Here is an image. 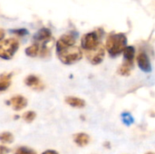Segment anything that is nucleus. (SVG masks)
<instances>
[{"label": "nucleus", "instance_id": "nucleus-1", "mask_svg": "<svg viewBox=\"0 0 155 154\" xmlns=\"http://www.w3.org/2000/svg\"><path fill=\"white\" fill-rule=\"evenodd\" d=\"M55 47L57 57L64 64H73L80 61L83 57L81 49L75 45H66L58 40L56 42Z\"/></svg>", "mask_w": 155, "mask_h": 154}, {"label": "nucleus", "instance_id": "nucleus-2", "mask_svg": "<svg viewBox=\"0 0 155 154\" xmlns=\"http://www.w3.org/2000/svg\"><path fill=\"white\" fill-rule=\"evenodd\" d=\"M127 44V38L123 34H111L106 41V50L112 57H115L119 55L122 52H124V48Z\"/></svg>", "mask_w": 155, "mask_h": 154}, {"label": "nucleus", "instance_id": "nucleus-3", "mask_svg": "<svg viewBox=\"0 0 155 154\" xmlns=\"http://www.w3.org/2000/svg\"><path fill=\"white\" fill-rule=\"evenodd\" d=\"M19 48V43L15 38H8L0 42V58L10 60Z\"/></svg>", "mask_w": 155, "mask_h": 154}, {"label": "nucleus", "instance_id": "nucleus-4", "mask_svg": "<svg viewBox=\"0 0 155 154\" xmlns=\"http://www.w3.org/2000/svg\"><path fill=\"white\" fill-rule=\"evenodd\" d=\"M99 36L95 32L85 34L81 40V46L86 52L94 50L99 45Z\"/></svg>", "mask_w": 155, "mask_h": 154}, {"label": "nucleus", "instance_id": "nucleus-5", "mask_svg": "<svg viewBox=\"0 0 155 154\" xmlns=\"http://www.w3.org/2000/svg\"><path fill=\"white\" fill-rule=\"evenodd\" d=\"M86 57L92 64H99L103 62L104 57V48L99 44L96 48L86 52Z\"/></svg>", "mask_w": 155, "mask_h": 154}, {"label": "nucleus", "instance_id": "nucleus-6", "mask_svg": "<svg viewBox=\"0 0 155 154\" xmlns=\"http://www.w3.org/2000/svg\"><path fill=\"white\" fill-rule=\"evenodd\" d=\"M25 84L28 87H31L32 89L37 90V91H41L45 87V85L42 84L40 79L35 74H30L26 76V78L25 79Z\"/></svg>", "mask_w": 155, "mask_h": 154}, {"label": "nucleus", "instance_id": "nucleus-7", "mask_svg": "<svg viewBox=\"0 0 155 154\" xmlns=\"http://www.w3.org/2000/svg\"><path fill=\"white\" fill-rule=\"evenodd\" d=\"M8 104H11L15 111H20L26 107L27 100L22 95H15L9 100Z\"/></svg>", "mask_w": 155, "mask_h": 154}, {"label": "nucleus", "instance_id": "nucleus-8", "mask_svg": "<svg viewBox=\"0 0 155 154\" xmlns=\"http://www.w3.org/2000/svg\"><path fill=\"white\" fill-rule=\"evenodd\" d=\"M137 64L142 71H143L145 73L151 72V70H152L151 63H150L148 55L144 52H142L139 54V55L137 57Z\"/></svg>", "mask_w": 155, "mask_h": 154}, {"label": "nucleus", "instance_id": "nucleus-9", "mask_svg": "<svg viewBox=\"0 0 155 154\" xmlns=\"http://www.w3.org/2000/svg\"><path fill=\"white\" fill-rule=\"evenodd\" d=\"M52 37V32L50 29L44 27L41 28L35 35H34V40L37 42H45L49 40Z\"/></svg>", "mask_w": 155, "mask_h": 154}, {"label": "nucleus", "instance_id": "nucleus-10", "mask_svg": "<svg viewBox=\"0 0 155 154\" xmlns=\"http://www.w3.org/2000/svg\"><path fill=\"white\" fill-rule=\"evenodd\" d=\"M12 73H5L0 74V92H5L9 88L12 82Z\"/></svg>", "mask_w": 155, "mask_h": 154}, {"label": "nucleus", "instance_id": "nucleus-11", "mask_svg": "<svg viewBox=\"0 0 155 154\" xmlns=\"http://www.w3.org/2000/svg\"><path fill=\"white\" fill-rule=\"evenodd\" d=\"M65 102L67 104L74 108H83L85 106V102L83 99L74 97V96H67L65 98Z\"/></svg>", "mask_w": 155, "mask_h": 154}, {"label": "nucleus", "instance_id": "nucleus-12", "mask_svg": "<svg viewBox=\"0 0 155 154\" xmlns=\"http://www.w3.org/2000/svg\"><path fill=\"white\" fill-rule=\"evenodd\" d=\"M90 142V137L88 134L84 133H80L74 135V143L81 147H84L85 145H87Z\"/></svg>", "mask_w": 155, "mask_h": 154}, {"label": "nucleus", "instance_id": "nucleus-13", "mask_svg": "<svg viewBox=\"0 0 155 154\" xmlns=\"http://www.w3.org/2000/svg\"><path fill=\"white\" fill-rule=\"evenodd\" d=\"M134 54L135 50L133 46H126L124 50V62L134 64Z\"/></svg>", "mask_w": 155, "mask_h": 154}, {"label": "nucleus", "instance_id": "nucleus-14", "mask_svg": "<svg viewBox=\"0 0 155 154\" xmlns=\"http://www.w3.org/2000/svg\"><path fill=\"white\" fill-rule=\"evenodd\" d=\"M39 52H40V47L38 44H33L32 45L26 47L25 50V54L29 57H36Z\"/></svg>", "mask_w": 155, "mask_h": 154}, {"label": "nucleus", "instance_id": "nucleus-15", "mask_svg": "<svg viewBox=\"0 0 155 154\" xmlns=\"http://www.w3.org/2000/svg\"><path fill=\"white\" fill-rule=\"evenodd\" d=\"M0 142L3 143H12L14 142V135L9 132L0 133Z\"/></svg>", "mask_w": 155, "mask_h": 154}, {"label": "nucleus", "instance_id": "nucleus-16", "mask_svg": "<svg viewBox=\"0 0 155 154\" xmlns=\"http://www.w3.org/2000/svg\"><path fill=\"white\" fill-rule=\"evenodd\" d=\"M133 65H134V64L124 62L123 64V65L121 66V68L119 69L120 74H123V75H128L130 74V72H131V69L133 68Z\"/></svg>", "mask_w": 155, "mask_h": 154}, {"label": "nucleus", "instance_id": "nucleus-17", "mask_svg": "<svg viewBox=\"0 0 155 154\" xmlns=\"http://www.w3.org/2000/svg\"><path fill=\"white\" fill-rule=\"evenodd\" d=\"M36 117V113L33 111H28V112H25L24 114H23V119L26 122V123H32Z\"/></svg>", "mask_w": 155, "mask_h": 154}, {"label": "nucleus", "instance_id": "nucleus-18", "mask_svg": "<svg viewBox=\"0 0 155 154\" xmlns=\"http://www.w3.org/2000/svg\"><path fill=\"white\" fill-rule=\"evenodd\" d=\"M15 154H36V152L34 150H32V149H30L28 147L22 146V147H19L15 151Z\"/></svg>", "mask_w": 155, "mask_h": 154}, {"label": "nucleus", "instance_id": "nucleus-19", "mask_svg": "<svg viewBox=\"0 0 155 154\" xmlns=\"http://www.w3.org/2000/svg\"><path fill=\"white\" fill-rule=\"evenodd\" d=\"M12 33H14L16 35L19 36H25L26 34H28V30L25 28H19V29H15V30H11Z\"/></svg>", "mask_w": 155, "mask_h": 154}, {"label": "nucleus", "instance_id": "nucleus-20", "mask_svg": "<svg viewBox=\"0 0 155 154\" xmlns=\"http://www.w3.org/2000/svg\"><path fill=\"white\" fill-rule=\"evenodd\" d=\"M123 121L126 125H130L134 122V119L132 118V116L129 113H124L123 114Z\"/></svg>", "mask_w": 155, "mask_h": 154}, {"label": "nucleus", "instance_id": "nucleus-21", "mask_svg": "<svg viewBox=\"0 0 155 154\" xmlns=\"http://www.w3.org/2000/svg\"><path fill=\"white\" fill-rule=\"evenodd\" d=\"M10 152V149L4 146V145H0V154H5L8 153Z\"/></svg>", "mask_w": 155, "mask_h": 154}, {"label": "nucleus", "instance_id": "nucleus-22", "mask_svg": "<svg viewBox=\"0 0 155 154\" xmlns=\"http://www.w3.org/2000/svg\"><path fill=\"white\" fill-rule=\"evenodd\" d=\"M42 154H59L57 152H55V151H54V150H46V151H45Z\"/></svg>", "mask_w": 155, "mask_h": 154}, {"label": "nucleus", "instance_id": "nucleus-23", "mask_svg": "<svg viewBox=\"0 0 155 154\" xmlns=\"http://www.w3.org/2000/svg\"><path fill=\"white\" fill-rule=\"evenodd\" d=\"M5 31L2 29V28H0V42L4 39V37H5Z\"/></svg>", "mask_w": 155, "mask_h": 154}, {"label": "nucleus", "instance_id": "nucleus-24", "mask_svg": "<svg viewBox=\"0 0 155 154\" xmlns=\"http://www.w3.org/2000/svg\"><path fill=\"white\" fill-rule=\"evenodd\" d=\"M146 154H154L153 152H148V153H146Z\"/></svg>", "mask_w": 155, "mask_h": 154}]
</instances>
